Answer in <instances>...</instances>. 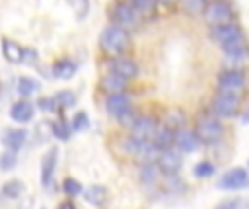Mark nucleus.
Listing matches in <instances>:
<instances>
[{
  "label": "nucleus",
  "instance_id": "6",
  "mask_svg": "<svg viewBox=\"0 0 249 209\" xmlns=\"http://www.w3.org/2000/svg\"><path fill=\"white\" fill-rule=\"evenodd\" d=\"M197 137L203 144H216L223 137V122L219 118H201L197 122Z\"/></svg>",
  "mask_w": 249,
  "mask_h": 209
},
{
  "label": "nucleus",
  "instance_id": "14",
  "mask_svg": "<svg viewBox=\"0 0 249 209\" xmlns=\"http://www.w3.org/2000/svg\"><path fill=\"white\" fill-rule=\"evenodd\" d=\"M26 137H29V133H26L24 129H4L2 144H4V148H7V150L18 153V150L26 144Z\"/></svg>",
  "mask_w": 249,
  "mask_h": 209
},
{
  "label": "nucleus",
  "instance_id": "21",
  "mask_svg": "<svg viewBox=\"0 0 249 209\" xmlns=\"http://www.w3.org/2000/svg\"><path fill=\"white\" fill-rule=\"evenodd\" d=\"M74 72H77V64H74V61H70V59H61V61H57V64L53 65V77L61 79V81L72 79Z\"/></svg>",
  "mask_w": 249,
  "mask_h": 209
},
{
  "label": "nucleus",
  "instance_id": "39",
  "mask_svg": "<svg viewBox=\"0 0 249 209\" xmlns=\"http://www.w3.org/2000/svg\"><path fill=\"white\" fill-rule=\"evenodd\" d=\"M158 4H164V7H173L175 2H179V0H155Z\"/></svg>",
  "mask_w": 249,
  "mask_h": 209
},
{
  "label": "nucleus",
  "instance_id": "38",
  "mask_svg": "<svg viewBox=\"0 0 249 209\" xmlns=\"http://www.w3.org/2000/svg\"><path fill=\"white\" fill-rule=\"evenodd\" d=\"M243 205V201H228V203H221L216 209H238Z\"/></svg>",
  "mask_w": 249,
  "mask_h": 209
},
{
  "label": "nucleus",
  "instance_id": "29",
  "mask_svg": "<svg viewBox=\"0 0 249 209\" xmlns=\"http://www.w3.org/2000/svg\"><path fill=\"white\" fill-rule=\"evenodd\" d=\"M142 181L144 183H155L158 181V166L155 163H142Z\"/></svg>",
  "mask_w": 249,
  "mask_h": 209
},
{
  "label": "nucleus",
  "instance_id": "31",
  "mask_svg": "<svg viewBox=\"0 0 249 209\" xmlns=\"http://www.w3.org/2000/svg\"><path fill=\"white\" fill-rule=\"evenodd\" d=\"M64 192L68 196H79L83 192V185L77 179H64Z\"/></svg>",
  "mask_w": 249,
  "mask_h": 209
},
{
  "label": "nucleus",
  "instance_id": "32",
  "mask_svg": "<svg viewBox=\"0 0 249 209\" xmlns=\"http://www.w3.org/2000/svg\"><path fill=\"white\" fill-rule=\"evenodd\" d=\"M212 175H214V166L210 161H201L195 166V177H199V179H208Z\"/></svg>",
  "mask_w": 249,
  "mask_h": 209
},
{
  "label": "nucleus",
  "instance_id": "16",
  "mask_svg": "<svg viewBox=\"0 0 249 209\" xmlns=\"http://www.w3.org/2000/svg\"><path fill=\"white\" fill-rule=\"evenodd\" d=\"M57 155H59L57 153V148H51L42 159V177H39V181H42L44 188H48V185L53 183L55 168H57Z\"/></svg>",
  "mask_w": 249,
  "mask_h": 209
},
{
  "label": "nucleus",
  "instance_id": "1",
  "mask_svg": "<svg viewBox=\"0 0 249 209\" xmlns=\"http://www.w3.org/2000/svg\"><path fill=\"white\" fill-rule=\"evenodd\" d=\"M129 46H131V35H129L127 29L116 24H109L103 29V33H101V48H103L105 55L118 57L123 52H127Z\"/></svg>",
  "mask_w": 249,
  "mask_h": 209
},
{
  "label": "nucleus",
  "instance_id": "12",
  "mask_svg": "<svg viewBox=\"0 0 249 209\" xmlns=\"http://www.w3.org/2000/svg\"><path fill=\"white\" fill-rule=\"evenodd\" d=\"M155 129H158V122H155L153 118H149V115H138L136 122L131 124V135L140 137V140H151Z\"/></svg>",
  "mask_w": 249,
  "mask_h": 209
},
{
  "label": "nucleus",
  "instance_id": "3",
  "mask_svg": "<svg viewBox=\"0 0 249 209\" xmlns=\"http://www.w3.org/2000/svg\"><path fill=\"white\" fill-rule=\"evenodd\" d=\"M247 90V79L241 70L232 68L225 70L219 77V94H232V96H243Z\"/></svg>",
  "mask_w": 249,
  "mask_h": 209
},
{
  "label": "nucleus",
  "instance_id": "13",
  "mask_svg": "<svg viewBox=\"0 0 249 209\" xmlns=\"http://www.w3.org/2000/svg\"><path fill=\"white\" fill-rule=\"evenodd\" d=\"M131 107V100L124 92H116V94H109L107 100H105V111H107L112 118H118L123 111H127Z\"/></svg>",
  "mask_w": 249,
  "mask_h": 209
},
{
  "label": "nucleus",
  "instance_id": "36",
  "mask_svg": "<svg viewBox=\"0 0 249 209\" xmlns=\"http://www.w3.org/2000/svg\"><path fill=\"white\" fill-rule=\"evenodd\" d=\"M72 129H74V131H86V129H88V113L79 111V113L72 118Z\"/></svg>",
  "mask_w": 249,
  "mask_h": 209
},
{
  "label": "nucleus",
  "instance_id": "8",
  "mask_svg": "<svg viewBox=\"0 0 249 209\" xmlns=\"http://www.w3.org/2000/svg\"><path fill=\"white\" fill-rule=\"evenodd\" d=\"M241 107V96L232 94H219L212 103V111L216 113V118H232Z\"/></svg>",
  "mask_w": 249,
  "mask_h": 209
},
{
  "label": "nucleus",
  "instance_id": "7",
  "mask_svg": "<svg viewBox=\"0 0 249 209\" xmlns=\"http://www.w3.org/2000/svg\"><path fill=\"white\" fill-rule=\"evenodd\" d=\"M155 166H158V170L166 172V175H177L181 168V153L175 150L173 146L166 150H160L158 159H155Z\"/></svg>",
  "mask_w": 249,
  "mask_h": 209
},
{
  "label": "nucleus",
  "instance_id": "30",
  "mask_svg": "<svg viewBox=\"0 0 249 209\" xmlns=\"http://www.w3.org/2000/svg\"><path fill=\"white\" fill-rule=\"evenodd\" d=\"M16 163H18V153L7 150V153L0 155V170H11Z\"/></svg>",
  "mask_w": 249,
  "mask_h": 209
},
{
  "label": "nucleus",
  "instance_id": "17",
  "mask_svg": "<svg viewBox=\"0 0 249 209\" xmlns=\"http://www.w3.org/2000/svg\"><path fill=\"white\" fill-rule=\"evenodd\" d=\"M11 118L16 120V122H31L33 120V113H35V105L33 103H29V100H18L16 105L11 107Z\"/></svg>",
  "mask_w": 249,
  "mask_h": 209
},
{
  "label": "nucleus",
  "instance_id": "22",
  "mask_svg": "<svg viewBox=\"0 0 249 209\" xmlns=\"http://www.w3.org/2000/svg\"><path fill=\"white\" fill-rule=\"evenodd\" d=\"M164 127H168L171 131H179V129L186 127V113L179 109H173L166 113V118H164Z\"/></svg>",
  "mask_w": 249,
  "mask_h": 209
},
{
  "label": "nucleus",
  "instance_id": "40",
  "mask_svg": "<svg viewBox=\"0 0 249 209\" xmlns=\"http://www.w3.org/2000/svg\"><path fill=\"white\" fill-rule=\"evenodd\" d=\"M59 209H74V205H72V203H61Z\"/></svg>",
  "mask_w": 249,
  "mask_h": 209
},
{
  "label": "nucleus",
  "instance_id": "20",
  "mask_svg": "<svg viewBox=\"0 0 249 209\" xmlns=\"http://www.w3.org/2000/svg\"><path fill=\"white\" fill-rule=\"evenodd\" d=\"M151 140H153V144L158 146L160 150H166V148H171L173 142H175V131H171L168 127H158Z\"/></svg>",
  "mask_w": 249,
  "mask_h": 209
},
{
  "label": "nucleus",
  "instance_id": "2",
  "mask_svg": "<svg viewBox=\"0 0 249 209\" xmlns=\"http://www.w3.org/2000/svg\"><path fill=\"white\" fill-rule=\"evenodd\" d=\"M234 17H236V11L228 0H212L203 7V20L210 26L230 24V22H234Z\"/></svg>",
  "mask_w": 249,
  "mask_h": 209
},
{
  "label": "nucleus",
  "instance_id": "5",
  "mask_svg": "<svg viewBox=\"0 0 249 209\" xmlns=\"http://www.w3.org/2000/svg\"><path fill=\"white\" fill-rule=\"evenodd\" d=\"M210 35H212V39H214L219 46H223V48L236 46V44H243V42H245V35H243L241 26H236L234 22H230V24L212 26Z\"/></svg>",
  "mask_w": 249,
  "mask_h": 209
},
{
  "label": "nucleus",
  "instance_id": "24",
  "mask_svg": "<svg viewBox=\"0 0 249 209\" xmlns=\"http://www.w3.org/2000/svg\"><path fill=\"white\" fill-rule=\"evenodd\" d=\"M127 2L131 4V7L138 11V16H142V17L153 16L155 7H158V2H155V0H127Z\"/></svg>",
  "mask_w": 249,
  "mask_h": 209
},
{
  "label": "nucleus",
  "instance_id": "34",
  "mask_svg": "<svg viewBox=\"0 0 249 209\" xmlns=\"http://www.w3.org/2000/svg\"><path fill=\"white\" fill-rule=\"evenodd\" d=\"M136 118H138V113H136V111H133L131 109V107H129V109L127 111H123V113L121 115H118V122H121L123 124V127H127V129H131V124L133 122H136Z\"/></svg>",
  "mask_w": 249,
  "mask_h": 209
},
{
  "label": "nucleus",
  "instance_id": "27",
  "mask_svg": "<svg viewBox=\"0 0 249 209\" xmlns=\"http://www.w3.org/2000/svg\"><path fill=\"white\" fill-rule=\"evenodd\" d=\"M53 100H55V105L61 107V109H70V107L77 105V96H74L72 92H59Z\"/></svg>",
  "mask_w": 249,
  "mask_h": 209
},
{
  "label": "nucleus",
  "instance_id": "11",
  "mask_svg": "<svg viewBox=\"0 0 249 209\" xmlns=\"http://www.w3.org/2000/svg\"><path fill=\"white\" fill-rule=\"evenodd\" d=\"M109 72H116V74H121L123 79H133V77H138V64L133 59H129V57H114V61L109 64Z\"/></svg>",
  "mask_w": 249,
  "mask_h": 209
},
{
  "label": "nucleus",
  "instance_id": "10",
  "mask_svg": "<svg viewBox=\"0 0 249 209\" xmlns=\"http://www.w3.org/2000/svg\"><path fill=\"white\" fill-rule=\"evenodd\" d=\"M199 144H201V142H199L197 133L186 131V129L175 131V142H173V146H177L179 153H193V150L199 148Z\"/></svg>",
  "mask_w": 249,
  "mask_h": 209
},
{
  "label": "nucleus",
  "instance_id": "37",
  "mask_svg": "<svg viewBox=\"0 0 249 209\" xmlns=\"http://www.w3.org/2000/svg\"><path fill=\"white\" fill-rule=\"evenodd\" d=\"M37 105H39V109L42 111H55L57 109V105H55V100L53 98H42Z\"/></svg>",
  "mask_w": 249,
  "mask_h": 209
},
{
  "label": "nucleus",
  "instance_id": "26",
  "mask_svg": "<svg viewBox=\"0 0 249 209\" xmlns=\"http://www.w3.org/2000/svg\"><path fill=\"white\" fill-rule=\"evenodd\" d=\"M83 198H86L88 203H92V205H101V203L105 201V188H101V185H92V188H88V190H83Z\"/></svg>",
  "mask_w": 249,
  "mask_h": 209
},
{
  "label": "nucleus",
  "instance_id": "23",
  "mask_svg": "<svg viewBox=\"0 0 249 209\" xmlns=\"http://www.w3.org/2000/svg\"><path fill=\"white\" fill-rule=\"evenodd\" d=\"M37 90H39V83L35 81V79H31V77H20L18 79V94L20 96L29 98V96L35 94Z\"/></svg>",
  "mask_w": 249,
  "mask_h": 209
},
{
  "label": "nucleus",
  "instance_id": "19",
  "mask_svg": "<svg viewBox=\"0 0 249 209\" xmlns=\"http://www.w3.org/2000/svg\"><path fill=\"white\" fill-rule=\"evenodd\" d=\"M2 55H4V59H7L9 64H22L24 48H22L18 42H13V39L4 37L2 39Z\"/></svg>",
  "mask_w": 249,
  "mask_h": 209
},
{
  "label": "nucleus",
  "instance_id": "15",
  "mask_svg": "<svg viewBox=\"0 0 249 209\" xmlns=\"http://www.w3.org/2000/svg\"><path fill=\"white\" fill-rule=\"evenodd\" d=\"M223 52H225V61H228L232 68H241L243 64H247L249 61V50H247V46H245V42L243 44H236V46H228V48H223Z\"/></svg>",
  "mask_w": 249,
  "mask_h": 209
},
{
  "label": "nucleus",
  "instance_id": "33",
  "mask_svg": "<svg viewBox=\"0 0 249 209\" xmlns=\"http://www.w3.org/2000/svg\"><path fill=\"white\" fill-rule=\"evenodd\" d=\"M68 4L74 9L77 17H86L88 11H90V2L88 0H68Z\"/></svg>",
  "mask_w": 249,
  "mask_h": 209
},
{
  "label": "nucleus",
  "instance_id": "4",
  "mask_svg": "<svg viewBox=\"0 0 249 209\" xmlns=\"http://www.w3.org/2000/svg\"><path fill=\"white\" fill-rule=\"evenodd\" d=\"M109 17H112V24L123 26V29H127V31L136 29V26L140 24V16H138V11L127 2V0H121V2L112 4Z\"/></svg>",
  "mask_w": 249,
  "mask_h": 209
},
{
  "label": "nucleus",
  "instance_id": "25",
  "mask_svg": "<svg viewBox=\"0 0 249 209\" xmlns=\"http://www.w3.org/2000/svg\"><path fill=\"white\" fill-rule=\"evenodd\" d=\"M22 192H24V183L20 179H9L7 183L2 185V196L4 198H20Z\"/></svg>",
  "mask_w": 249,
  "mask_h": 209
},
{
  "label": "nucleus",
  "instance_id": "41",
  "mask_svg": "<svg viewBox=\"0 0 249 209\" xmlns=\"http://www.w3.org/2000/svg\"><path fill=\"white\" fill-rule=\"evenodd\" d=\"M243 122H249V113L245 115V118H243Z\"/></svg>",
  "mask_w": 249,
  "mask_h": 209
},
{
  "label": "nucleus",
  "instance_id": "18",
  "mask_svg": "<svg viewBox=\"0 0 249 209\" xmlns=\"http://www.w3.org/2000/svg\"><path fill=\"white\" fill-rule=\"evenodd\" d=\"M101 87H103L107 94H116V92H124L127 90V79H123L121 74L109 72L101 79Z\"/></svg>",
  "mask_w": 249,
  "mask_h": 209
},
{
  "label": "nucleus",
  "instance_id": "35",
  "mask_svg": "<svg viewBox=\"0 0 249 209\" xmlns=\"http://www.w3.org/2000/svg\"><path fill=\"white\" fill-rule=\"evenodd\" d=\"M181 4L190 13H201L203 7H206V0H181Z\"/></svg>",
  "mask_w": 249,
  "mask_h": 209
},
{
  "label": "nucleus",
  "instance_id": "28",
  "mask_svg": "<svg viewBox=\"0 0 249 209\" xmlns=\"http://www.w3.org/2000/svg\"><path fill=\"white\" fill-rule=\"evenodd\" d=\"M53 133H55L57 140H68L70 133H72V127H70L68 122H53Z\"/></svg>",
  "mask_w": 249,
  "mask_h": 209
},
{
  "label": "nucleus",
  "instance_id": "9",
  "mask_svg": "<svg viewBox=\"0 0 249 209\" xmlns=\"http://www.w3.org/2000/svg\"><path fill=\"white\" fill-rule=\"evenodd\" d=\"M247 183H249L247 172L243 170V168H234V170L225 172V175L221 177L219 188H223V190H241V188H245Z\"/></svg>",
  "mask_w": 249,
  "mask_h": 209
}]
</instances>
